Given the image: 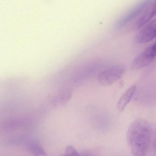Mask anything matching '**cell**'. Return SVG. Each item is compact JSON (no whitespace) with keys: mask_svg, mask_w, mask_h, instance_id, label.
Masks as SVG:
<instances>
[{"mask_svg":"<svg viewBox=\"0 0 156 156\" xmlns=\"http://www.w3.org/2000/svg\"><path fill=\"white\" fill-rule=\"evenodd\" d=\"M153 132L151 125L146 120H135L129 126L127 140L131 156H146L152 143Z\"/></svg>","mask_w":156,"mask_h":156,"instance_id":"cell-1","label":"cell"},{"mask_svg":"<svg viewBox=\"0 0 156 156\" xmlns=\"http://www.w3.org/2000/svg\"><path fill=\"white\" fill-rule=\"evenodd\" d=\"M126 70V67L122 65L112 66L102 71L98 75V80L101 85L109 86L120 79Z\"/></svg>","mask_w":156,"mask_h":156,"instance_id":"cell-2","label":"cell"},{"mask_svg":"<svg viewBox=\"0 0 156 156\" xmlns=\"http://www.w3.org/2000/svg\"><path fill=\"white\" fill-rule=\"evenodd\" d=\"M156 53V43H154L134 58L130 65V69L137 71L147 66L155 60Z\"/></svg>","mask_w":156,"mask_h":156,"instance_id":"cell-3","label":"cell"},{"mask_svg":"<svg viewBox=\"0 0 156 156\" xmlns=\"http://www.w3.org/2000/svg\"><path fill=\"white\" fill-rule=\"evenodd\" d=\"M151 2V0L143 1L130 9L115 23L114 29L115 30L120 29L134 20L143 12Z\"/></svg>","mask_w":156,"mask_h":156,"instance_id":"cell-4","label":"cell"},{"mask_svg":"<svg viewBox=\"0 0 156 156\" xmlns=\"http://www.w3.org/2000/svg\"><path fill=\"white\" fill-rule=\"evenodd\" d=\"M156 35V20L151 21L136 34L134 42L136 44H145L153 41Z\"/></svg>","mask_w":156,"mask_h":156,"instance_id":"cell-5","label":"cell"},{"mask_svg":"<svg viewBox=\"0 0 156 156\" xmlns=\"http://www.w3.org/2000/svg\"><path fill=\"white\" fill-rule=\"evenodd\" d=\"M156 4L155 1H151L145 9L140 17L135 22L133 25L134 30H137L145 26L150 22L156 14Z\"/></svg>","mask_w":156,"mask_h":156,"instance_id":"cell-6","label":"cell"},{"mask_svg":"<svg viewBox=\"0 0 156 156\" xmlns=\"http://www.w3.org/2000/svg\"><path fill=\"white\" fill-rule=\"evenodd\" d=\"M136 91V85L129 87L121 96L117 103V108L119 112L124 111L126 106L130 102Z\"/></svg>","mask_w":156,"mask_h":156,"instance_id":"cell-7","label":"cell"},{"mask_svg":"<svg viewBox=\"0 0 156 156\" xmlns=\"http://www.w3.org/2000/svg\"><path fill=\"white\" fill-rule=\"evenodd\" d=\"M30 149L35 156H47L41 145L37 141H33L31 143Z\"/></svg>","mask_w":156,"mask_h":156,"instance_id":"cell-8","label":"cell"},{"mask_svg":"<svg viewBox=\"0 0 156 156\" xmlns=\"http://www.w3.org/2000/svg\"><path fill=\"white\" fill-rule=\"evenodd\" d=\"M61 156H82L76 151L75 148L72 146H68L66 149L64 154Z\"/></svg>","mask_w":156,"mask_h":156,"instance_id":"cell-9","label":"cell"},{"mask_svg":"<svg viewBox=\"0 0 156 156\" xmlns=\"http://www.w3.org/2000/svg\"><path fill=\"white\" fill-rule=\"evenodd\" d=\"M82 156H94V155L92 154H90V153H85V154L82 155Z\"/></svg>","mask_w":156,"mask_h":156,"instance_id":"cell-10","label":"cell"}]
</instances>
